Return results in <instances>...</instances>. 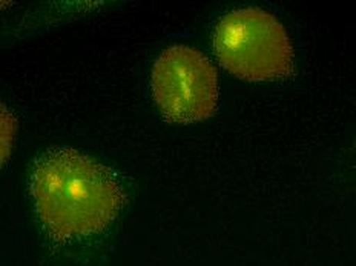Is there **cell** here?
Listing matches in <instances>:
<instances>
[{"label":"cell","instance_id":"obj_5","mask_svg":"<svg viewBox=\"0 0 356 266\" xmlns=\"http://www.w3.org/2000/svg\"><path fill=\"white\" fill-rule=\"evenodd\" d=\"M2 5H6V3H0V6H2Z\"/></svg>","mask_w":356,"mask_h":266},{"label":"cell","instance_id":"obj_1","mask_svg":"<svg viewBox=\"0 0 356 266\" xmlns=\"http://www.w3.org/2000/svg\"><path fill=\"white\" fill-rule=\"evenodd\" d=\"M31 194L37 216L58 237H80L111 225L124 203L117 175L86 154L48 148L35 159Z\"/></svg>","mask_w":356,"mask_h":266},{"label":"cell","instance_id":"obj_3","mask_svg":"<svg viewBox=\"0 0 356 266\" xmlns=\"http://www.w3.org/2000/svg\"><path fill=\"white\" fill-rule=\"evenodd\" d=\"M151 86L161 114L170 123L202 122L217 108V71L209 58L194 48H168L154 65Z\"/></svg>","mask_w":356,"mask_h":266},{"label":"cell","instance_id":"obj_2","mask_svg":"<svg viewBox=\"0 0 356 266\" xmlns=\"http://www.w3.org/2000/svg\"><path fill=\"white\" fill-rule=\"evenodd\" d=\"M213 51L222 68L250 82L284 77L293 65L284 26L258 8L226 14L215 28Z\"/></svg>","mask_w":356,"mask_h":266},{"label":"cell","instance_id":"obj_4","mask_svg":"<svg viewBox=\"0 0 356 266\" xmlns=\"http://www.w3.org/2000/svg\"><path fill=\"white\" fill-rule=\"evenodd\" d=\"M17 131V119L11 111L0 103V168L8 160Z\"/></svg>","mask_w":356,"mask_h":266}]
</instances>
